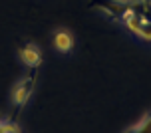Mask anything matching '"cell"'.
I'll list each match as a JSON object with an SVG mask.
<instances>
[{
  "label": "cell",
  "instance_id": "3",
  "mask_svg": "<svg viewBox=\"0 0 151 133\" xmlns=\"http://www.w3.org/2000/svg\"><path fill=\"white\" fill-rule=\"evenodd\" d=\"M52 40H54V48H56L58 52H62V54H70L72 50H74L76 38L68 28H56L54 30Z\"/></svg>",
  "mask_w": 151,
  "mask_h": 133
},
{
  "label": "cell",
  "instance_id": "2",
  "mask_svg": "<svg viewBox=\"0 0 151 133\" xmlns=\"http://www.w3.org/2000/svg\"><path fill=\"white\" fill-rule=\"evenodd\" d=\"M18 56H20L22 64L28 68V70H38V68L42 66V50H40V46L32 44V42L24 44L22 48L18 50Z\"/></svg>",
  "mask_w": 151,
  "mask_h": 133
},
{
  "label": "cell",
  "instance_id": "5",
  "mask_svg": "<svg viewBox=\"0 0 151 133\" xmlns=\"http://www.w3.org/2000/svg\"><path fill=\"white\" fill-rule=\"evenodd\" d=\"M0 133H20L18 125L10 119H0Z\"/></svg>",
  "mask_w": 151,
  "mask_h": 133
},
{
  "label": "cell",
  "instance_id": "1",
  "mask_svg": "<svg viewBox=\"0 0 151 133\" xmlns=\"http://www.w3.org/2000/svg\"><path fill=\"white\" fill-rule=\"evenodd\" d=\"M36 70H32L30 75H26L18 81L10 93V99H12V105H14V113H18L20 109L26 107V104L30 101L32 93H34V88H36Z\"/></svg>",
  "mask_w": 151,
  "mask_h": 133
},
{
  "label": "cell",
  "instance_id": "4",
  "mask_svg": "<svg viewBox=\"0 0 151 133\" xmlns=\"http://www.w3.org/2000/svg\"><path fill=\"white\" fill-rule=\"evenodd\" d=\"M123 133H151V111H147L135 125L127 127Z\"/></svg>",
  "mask_w": 151,
  "mask_h": 133
}]
</instances>
